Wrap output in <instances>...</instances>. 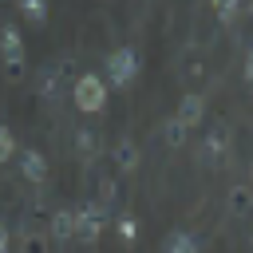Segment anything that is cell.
I'll use <instances>...</instances> for the list:
<instances>
[{
    "label": "cell",
    "instance_id": "1",
    "mask_svg": "<svg viewBox=\"0 0 253 253\" xmlns=\"http://www.w3.org/2000/svg\"><path fill=\"white\" fill-rule=\"evenodd\" d=\"M0 55H4V79L8 83H24L28 75V59H24V36L16 24L0 28Z\"/></svg>",
    "mask_w": 253,
    "mask_h": 253
},
{
    "label": "cell",
    "instance_id": "2",
    "mask_svg": "<svg viewBox=\"0 0 253 253\" xmlns=\"http://www.w3.org/2000/svg\"><path fill=\"white\" fill-rule=\"evenodd\" d=\"M71 99H75V107L83 115H99L107 107V79L95 75V71H83L75 79V87H71Z\"/></svg>",
    "mask_w": 253,
    "mask_h": 253
},
{
    "label": "cell",
    "instance_id": "3",
    "mask_svg": "<svg viewBox=\"0 0 253 253\" xmlns=\"http://www.w3.org/2000/svg\"><path fill=\"white\" fill-rule=\"evenodd\" d=\"M103 229H107V206H103V202H83V206H75V237H79L83 245H95Z\"/></svg>",
    "mask_w": 253,
    "mask_h": 253
},
{
    "label": "cell",
    "instance_id": "4",
    "mask_svg": "<svg viewBox=\"0 0 253 253\" xmlns=\"http://www.w3.org/2000/svg\"><path fill=\"white\" fill-rule=\"evenodd\" d=\"M134 75H138V51L134 47H115L107 55V83L126 87V83H134Z\"/></svg>",
    "mask_w": 253,
    "mask_h": 253
},
{
    "label": "cell",
    "instance_id": "5",
    "mask_svg": "<svg viewBox=\"0 0 253 253\" xmlns=\"http://www.w3.org/2000/svg\"><path fill=\"white\" fill-rule=\"evenodd\" d=\"M225 154H229V126L217 119V123L206 130V142H202V158L213 166V162H221Z\"/></svg>",
    "mask_w": 253,
    "mask_h": 253
},
{
    "label": "cell",
    "instance_id": "6",
    "mask_svg": "<svg viewBox=\"0 0 253 253\" xmlns=\"http://www.w3.org/2000/svg\"><path fill=\"white\" fill-rule=\"evenodd\" d=\"M20 174H24V182H32V186H43L47 182V158L40 154V150H20Z\"/></svg>",
    "mask_w": 253,
    "mask_h": 253
},
{
    "label": "cell",
    "instance_id": "7",
    "mask_svg": "<svg viewBox=\"0 0 253 253\" xmlns=\"http://www.w3.org/2000/svg\"><path fill=\"white\" fill-rule=\"evenodd\" d=\"M202 115H206V99L202 95H182V103H178V111H174V119L178 123H186L190 130L202 123Z\"/></svg>",
    "mask_w": 253,
    "mask_h": 253
},
{
    "label": "cell",
    "instance_id": "8",
    "mask_svg": "<svg viewBox=\"0 0 253 253\" xmlns=\"http://www.w3.org/2000/svg\"><path fill=\"white\" fill-rule=\"evenodd\" d=\"M138 162H142L138 142H134V138H119V142H115V166H119L123 174H134V170H138Z\"/></svg>",
    "mask_w": 253,
    "mask_h": 253
},
{
    "label": "cell",
    "instance_id": "9",
    "mask_svg": "<svg viewBox=\"0 0 253 253\" xmlns=\"http://www.w3.org/2000/svg\"><path fill=\"white\" fill-rule=\"evenodd\" d=\"M225 210H229V217H249L253 213V186H233L225 194Z\"/></svg>",
    "mask_w": 253,
    "mask_h": 253
},
{
    "label": "cell",
    "instance_id": "10",
    "mask_svg": "<svg viewBox=\"0 0 253 253\" xmlns=\"http://www.w3.org/2000/svg\"><path fill=\"white\" fill-rule=\"evenodd\" d=\"M59 87H63V67H43V71L36 75V91H40V99H55Z\"/></svg>",
    "mask_w": 253,
    "mask_h": 253
},
{
    "label": "cell",
    "instance_id": "11",
    "mask_svg": "<svg viewBox=\"0 0 253 253\" xmlns=\"http://www.w3.org/2000/svg\"><path fill=\"white\" fill-rule=\"evenodd\" d=\"M51 237H55L59 245L75 237V210H55V213H51Z\"/></svg>",
    "mask_w": 253,
    "mask_h": 253
},
{
    "label": "cell",
    "instance_id": "12",
    "mask_svg": "<svg viewBox=\"0 0 253 253\" xmlns=\"http://www.w3.org/2000/svg\"><path fill=\"white\" fill-rule=\"evenodd\" d=\"M186 138H190V126H186V123H178V119L170 115V119L162 123V142H166L170 150H182V146H186Z\"/></svg>",
    "mask_w": 253,
    "mask_h": 253
},
{
    "label": "cell",
    "instance_id": "13",
    "mask_svg": "<svg viewBox=\"0 0 253 253\" xmlns=\"http://www.w3.org/2000/svg\"><path fill=\"white\" fill-rule=\"evenodd\" d=\"M95 150H99V138H95V130L79 126V130H75V154H79V158H95Z\"/></svg>",
    "mask_w": 253,
    "mask_h": 253
},
{
    "label": "cell",
    "instance_id": "14",
    "mask_svg": "<svg viewBox=\"0 0 253 253\" xmlns=\"http://www.w3.org/2000/svg\"><path fill=\"white\" fill-rule=\"evenodd\" d=\"M166 253H202V249H198V241H194L190 233L174 229V233L166 237Z\"/></svg>",
    "mask_w": 253,
    "mask_h": 253
},
{
    "label": "cell",
    "instance_id": "15",
    "mask_svg": "<svg viewBox=\"0 0 253 253\" xmlns=\"http://www.w3.org/2000/svg\"><path fill=\"white\" fill-rule=\"evenodd\" d=\"M20 253H47V237L40 229H24L20 233Z\"/></svg>",
    "mask_w": 253,
    "mask_h": 253
},
{
    "label": "cell",
    "instance_id": "16",
    "mask_svg": "<svg viewBox=\"0 0 253 253\" xmlns=\"http://www.w3.org/2000/svg\"><path fill=\"white\" fill-rule=\"evenodd\" d=\"M20 16L32 20V24H43L47 20V0H20Z\"/></svg>",
    "mask_w": 253,
    "mask_h": 253
},
{
    "label": "cell",
    "instance_id": "17",
    "mask_svg": "<svg viewBox=\"0 0 253 253\" xmlns=\"http://www.w3.org/2000/svg\"><path fill=\"white\" fill-rule=\"evenodd\" d=\"M210 4H213V12H217L221 24H233L241 16V0H210Z\"/></svg>",
    "mask_w": 253,
    "mask_h": 253
},
{
    "label": "cell",
    "instance_id": "18",
    "mask_svg": "<svg viewBox=\"0 0 253 253\" xmlns=\"http://www.w3.org/2000/svg\"><path fill=\"white\" fill-rule=\"evenodd\" d=\"M115 233H119L123 241H134V233H138V221H134L130 213H123V217H115Z\"/></svg>",
    "mask_w": 253,
    "mask_h": 253
},
{
    "label": "cell",
    "instance_id": "19",
    "mask_svg": "<svg viewBox=\"0 0 253 253\" xmlns=\"http://www.w3.org/2000/svg\"><path fill=\"white\" fill-rule=\"evenodd\" d=\"M16 158V138H12V130L8 126H0V166L4 162H12Z\"/></svg>",
    "mask_w": 253,
    "mask_h": 253
},
{
    "label": "cell",
    "instance_id": "20",
    "mask_svg": "<svg viewBox=\"0 0 253 253\" xmlns=\"http://www.w3.org/2000/svg\"><path fill=\"white\" fill-rule=\"evenodd\" d=\"M245 87L253 91V40L245 43Z\"/></svg>",
    "mask_w": 253,
    "mask_h": 253
},
{
    "label": "cell",
    "instance_id": "21",
    "mask_svg": "<svg viewBox=\"0 0 253 253\" xmlns=\"http://www.w3.org/2000/svg\"><path fill=\"white\" fill-rule=\"evenodd\" d=\"M0 253H8V225H0Z\"/></svg>",
    "mask_w": 253,
    "mask_h": 253
},
{
    "label": "cell",
    "instance_id": "22",
    "mask_svg": "<svg viewBox=\"0 0 253 253\" xmlns=\"http://www.w3.org/2000/svg\"><path fill=\"white\" fill-rule=\"evenodd\" d=\"M249 186H253V162H249Z\"/></svg>",
    "mask_w": 253,
    "mask_h": 253
},
{
    "label": "cell",
    "instance_id": "23",
    "mask_svg": "<svg viewBox=\"0 0 253 253\" xmlns=\"http://www.w3.org/2000/svg\"><path fill=\"white\" fill-rule=\"evenodd\" d=\"M245 8H249V12H253V0H249V4H245Z\"/></svg>",
    "mask_w": 253,
    "mask_h": 253
}]
</instances>
